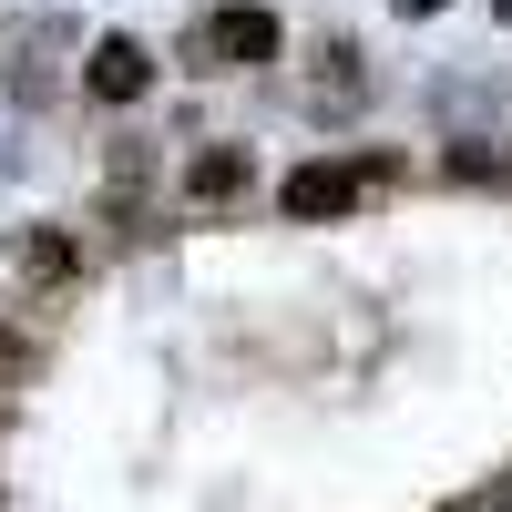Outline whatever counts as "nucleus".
I'll return each instance as SVG.
<instances>
[{"instance_id":"4","label":"nucleus","mask_w":512,"mask_h":512,"mask_svg":"<svg viewBox=\"0 0 512 512\" xmlns=\"http://www.w3.org/2000/svg\"><path fill=\"white\" fill-rule=\"evenodd\" d=\"M256 185V154L246 144H205V154H185V205H236Z\"/></svg>"},{"instance_id":"3","label":"nucleus","mask_w":512,"mask_h":512,"mask_svg":"<svg viewBox=\"0 0 512 512\" xmlns=\"http://www.w3.org/2000/svg\"><path fill=\"white\" fill-rule=\"evenodd\" d=\"M82 93H93V103H144L154 93V52L134 31H103L93 52H82Z\"/></svg>"},{"instance_id":"1","label":"nucleus","mask_w":512,"mask_h":512,"mask_svg":"<svg viewBox=\"0 0 512 512\" xmlns=\"http://www.w3.org/2000/svg\"><path fill=\"white\" fill-rule=\"evenodd\" d=\"M277 11L267 0H226V11H205L195 21V41H185V62L195 72H256V62H277Z\"/></svg>"},{"instance_id":"6","label":"nucleus","mask_w":512,"mask_h":512,"mask_svg":"<svg viewBox=\"0 0 512 512\" xmlns=\"http://www.w3.org/2000/svg\"><path fill=\"white\" fill-rule=\"evenodd\" d=\"M400 11H410V21H420V11H441V0H400Z\"/></svg>"},{"instance_id":"5","label":"nucleus","mask_w":512,"mask_h":512,"mask_svg":"<svg viewBox=\"0 0 512 512\" xmlns=\"http://www.w3.org/2000/svg\"><path fill=\"white\" fill-rule=\"evenodd\" d=\"M21 267H31V277H72V267H82V246H72L62 226H31V236H21Z\"/></svg>"},{"instance_id":"7","label":"nucleus","mask_w":512,"mask_h":512,"mask_svg":"<svg viewBox=\"0 0 512 512\" xmlns=\"http://www.w3.org/2000/svg\"><path fill=\"white\" fill-rule=\"evenodd\" d=\"M492 11H502V21H512V0H492Z\"/></svg>"},{"instance_id":"2","label":"nucleus","mask_w":512,"mask_h":512,"mask_svg":"<svg viewBox=\"0 0 512 512\" xmlns=\"http://www.w3.org/2000/svg\"><path fill=\"white\" fill-rule=\"evenodd\" d=\"M349 205H359V175H349V164H338V154L297 164V175L277 185V216H287V226H338V216H349Z\"/></svg>"}]
</instances>
